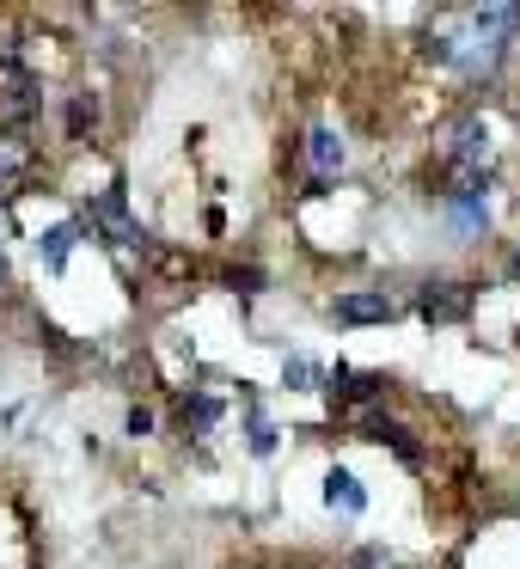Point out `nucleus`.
I'll return each instance as SVG.
<instances>
[{
	"instance_id": "f257e3e1",
	"label": "nucleus",
	"mask_w": 520,
	"mask_h": 569,
	"mask_svg": "<svg viewBox=\"0 0 520 569\" xmlns=\"http://www.w3.org/2000/svg\"><path fill=\"white\" fill-rule=\"evenodd\" d=\"M87 227H92V233H104V246H123V251H136L141 239H148V233L136 227V214H129L123 184H111L99 202H92V209H87Z\"/></svg>"
},
{
	"instance_id": "f03ea898",
	"label": "nucleus",
	"mask_w": 520,
	"mask_h": 569,
	"mask_svg": "<svg viewBox=\"0 0 520 569\" xmlns=\"http://www.w3.org/2000/svg\"><path fill=\"white\" fill-rule=\"evenodd\" d=\"M417 312H422L429 325H459V319L471 312V288H466V282H429V288L417 295Z\"/></svg>"
},
{
	"instance_id": "7ed1b4c3",
	"label": "nucleus",
	"mask_w": 520,
	"mask_h": 569,
	"mask_svg": "<svg viewBox=\"0 0 520 569\" xmlns=\"http://www.w3.org/2000/svg\"><path fill=\"white\" fill-rule=\"evenodd\" d=\"M38 123V87H31L26 74H7L0 80V129L7 136H19V129Z\"/></svg>"
},
{
	"instance_id": "20e7f679",
	"label": "nucleus",
	"mask_w": 520,
	"mask_h": 569,
	"mask_svg": "<svg viewBox=\"0 0 520 569\" xmlns=\"http://www.w3.org/2000/svg\"><path fill=\"white\" fill-rule=\"evenodd\" d=\"M483 153H490V129H483V123H459V136H453V148H447V160H453L459 172H478Z\"/></svg>"
},
{
	"instance_id": "39448f33",
	"label": "nucleus",
	"mask_w": 520,
	"mask_h": 569,
	"mask_svg": "<svg viewBox=\"0 0 520 569\" xmlns=\"http://www.w3.org/2000/svg\"><path fill=\"white\" fill-rule=\"evenodd\" d=\"M361 429H368V441H386V447H398V453H404L410 466H417V459H422V447L410 441V429H404V422L380 417V410H368V417H361Z\"/></svg>"
},
{
	"instance_id": "423d86ee",
	"label": "nucleus",
	"mask_w": 520,
	"mask_h": 569,
	"mask_svg": "<svg viewBox=\"0 0 520 569\" xmlns=\"http://www.w3.org/2000/svg\"><path fill=\"white\" fill-rule=\"evenodd\" d=\"M324 502H331L337 515H361V508H368V490L356 483V471H343V466H337L331 478H324Z\"/></svg>"
},
{
	"instance_id": "0eeeda50",
	"label": "nucleus",
	"mask_w": 520,
	"mask_h": 569,
	"mask_svg": "<svg viewBox=\"0 0 520 569\" xmlns=\"http://www.w3.org/2000/svg\"><path fill=\"white\" fill-rule=\"evenodd\" d=\"M331 312L343 325H373V319H392V300H386V295H343Z\"/></svg>"
},
{
	"instance_id": "6e6552de",
	"label": "nucleus",
	"mask_w": 520,
	"mask_h": 569,
	"mask_svg": "<svg viewBox=\"0 0 520 569\" xmlns=\"http://www.w3.org/2000/svg\"><path fill=\"white\" fill-rule=\"evenodd\" d=\"M453 221L466 227V233H478V227L490 221V209H483V184H478V178L453 190Z\"/></svg>"
},
{
	"instance_id": "1a4fd4ad",
	"label": "nucleus",
	"mask_w": 520,
	"mask_h": 569,
	"mask_svg": "<svg viewBox=\"0 0 520 569\" xmlns=\"http://www.w3.org/2000/svg\"><path fill=\"white\" fill-rule=\"evenodd\" d=\"M74 239H80V221H62V227H50V233L38 239V258L50 263V270H62V263H68V251H74Z\"/></svg>"
},
{
	"instance_id": "9d476101",
	"label": "nucleus",
	"mask_w": 520,
	"mask_h": 569,
	"mask_svg": "<svg viewBox=\"0 0 520 569\" xmlns=\"http://www.w3.org/2000/svg\"><path fill=\"white\" fill-rule=\"evenodd\" d=\"M380 386H386L380 373H349V368L331 373V392L343 398V405H349V398H380Z\"/></svg>"
},
{
	"instance_id": "9b49d317",
	"label": "nucleus",
	"mask_w": 520,
	"mask_h": 569,
	"mask_svg": "<svg viewBox=\"0 0 520 569\" xmlns=\"http://www.w3.org/2000/svg\"><path fill=\"white\" fill-rule=\"evenodd\" d=\"M307 160L319 166V172H337V166H343V141H337L331 129H312V136H307Z\"/></svg>"
},
{
	"instance_id": "f8f14e48",
	"label": "nucleus",
	"mask_w": 520,
	"mask_h": 569,
	"mask_svg": "<svg viewBox=\"0 0 520 569\" xmlns=\"http://www.w3.org/2000/svg\"><path fill=\"white\" fill-rule=\"evenodd\" d=\"M19 178H26V160H19V153L7 148V141H0V197H13Z\"/></svg>"
},
{
	"instance_id": "ddd939ff",
	"label": "nucleus",
	"mask_w": 520,
	"mask_h": 569,
	"mask_svg": "<svg viewBox=\"0 0 520 569\" xmlns=\"http://www.w3.org/2000/svg\"><path fill=\"white\" fill-rule=\"evenodd\" d=\"M184 422H197V429H214V422H221V405H214V398H184Z\"/></svg>"
},
{
	"instance_id": "4468645a",
	"label": "nucleus",
	"mask_w": 520,
	"mask_h": 569,
	"mask_svg": "<svg viewBox=\"0 0 520 569\" xmlns=\"http://www.w3.org/2000/svg\"><path fill=\"white\" fill-rule=\"evenodd\" d=\"M270 447H276L270 417H263V410H251V453H270Z\"/></svg>"
},
{
	"instance_id": "2eb2a0df",
	"label": "nucleus",
	"mask_w": 520,
	"mask_h": 569,
	"mask_svg": "<svg viewBox=\"0 0 520 569\" xmlns=\"http://www.w3.org/2000/svg\"><path fill=\"white\" fill-rule=\"evenodd\" d=\"M288 380H294V386H319V368H312L307 356H294V361H288Z\"/></svg>"
},
{
	"instance_id": "dca6fc26",
	"label": "nucleus",
	"mask_w": 520,
	"mask_h": 569,
	"mask_svg": "<svg viewBox=\"0 0 520 569\" xmlns=\"http://www.w3.org/2000/svg\"><path fill=\"white\" fill-rule=\"evenodd\" d=\"M356 569H386V551H361V557H356Z\"/></svg>"
},
{
	"instance_id": "f3484780",
	"label": "nucleus",
	"mask_w": 520,
	"mask_h": 569,
	"mask_svg": "<svg viewBox=\"0 0 520 569\" xmlns=\"http://www.w3.org/2000/svg\"><path fill=\"white\" fill-rule=\"evenodd\" d=\"M0 288H7V251H0Z\"/></svg>"
},
{
	"instance_id": "a211bd4d",
	"label": "nucleus",
	"mask_w": 520,
	"mask_h": 569,
	"mask_svg": "<svg viewBox=\"0 0 520 569\" xmlns=\"http://www.w3.org/2000/svg\"><path fill=\"white\" fill-rule=\"evenodd\" d=\"M514 282H520V258H514Z\"/></svg>"
}]
</instances>
